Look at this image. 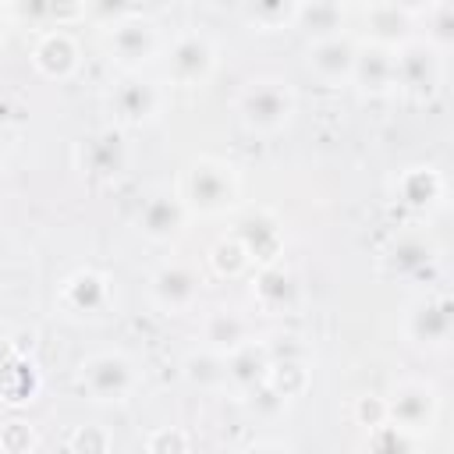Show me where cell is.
<instances>
[{
  "label": "cell",
  "mask_w": 454,
  "mask_h": 454,
  "mask_svg": "<svg viewBox=\"0 0 454 454\" xmlns=\"http://www.w3.org/2000/svg\"><path fill=\"white\" fill-rule=\"evenodd\" d=\"M11 153H14V128L0 121V170L7 167V160H11Z\"/></svg>",
  "instance_id": "cell-36"
},
{
  "label": "cell",
  "mask_w": 454,
  "mask_h": 454,
  "mask_svg": "<svg viewBox=\"0 0 454 454\" xmlns=\"http://www.w3.org/2000/svg\"><path fill=\"white\" fill-rule=\"evenodd\" d=\"M252 298H255V305H259L262 312H273V316H277V312H287V309L298 305L301 284H298L294 270L277 259V262L259 266L255 284H252Z\"/></svg>",
  "instance_id": "cell-23"
},
{
  "label": "cell",
  "mask_w": 454,
  "mask_h": 454,
  "mask_svg": "<svg viewBox=\"0 0 454 454\" xmlns=\"http://www.w3.org/2000/svg\"><path fill=\"white\" fill-rule=\"evenodd\" d=\"M426 25L422 43H429L436 53L447 57V50L454 46V4L447 0H433L426 7H415V25Z\"/></svg>",
  "instance_id": "cell-27"
},
{
  "label": "cell",
  "mask_w": 454,
  "mask_h": 454,
  "mask_svg": "<svg viewBox=\"0 0 454 454\" xmlns=\"http://www.w3.org/2000/svg\"><path fill=\"white\" fill-rule=\"evenodd\" d=\"M365 43L383 46V50H401L404 43L415 39V7L408 4H365L358 7Z\"/></svg>",
  "instance_id": "cell-16"
},
{
  "label": "cell",
  "mask_w": 454,
  "mask_h": 454,
  "mask_svg": "<svg viewBox=\"0 0 454 454\" xmlns=\"http://www.w3.org/2000/svg\"><path fill=\"white\" fill-rule=\"evenodd\" d=\"M231 238H234V241L245 248V255H248L252 262H259V266L277 262V259H280V248H284V227H280L277 213H270V209H262V206L241 213V220L234 223Z\"/></svg>",
  "instance_id": "cell-17"
},
{
  "label": "cell",
  "mask_w": 454,
  "mask_h": 454,
  "mask_svg": "<svg viewBox=\"0 0 454 454\" xmlns=\"http://www.w3.org/2000/svg\"><path fill=\"white\" fill-rule=\"evenodd\" d=\"M351 85L369 99L394 96L397 92V85H394V50H383V46H372V43H358Z\"/></svg>",
  "instance_id": "cell-22"
},
{
  "label": "cell",
  "mask_w": 454,
  "mask_h": 454,
  "mask_svg": "<svg viewBox=\"0 0 454 454\" xmlns=\"http://www.w3.org/2000/svg\"><path fill=\"white\" fill-rule=\"evenodd\" d=\"M223 365H227V390L238 394V397H248V394H255L259 387H266L273 358H270L266 340L255 337V340L234 348L231 355H223Z\"/></svg>",
  "instance_id": "cell-19"
},
{
  "label": "cell",
  "mask_w": 454,
  "mask_h": 454,
  "mask_svg": "<svg viewBox=\"0 0 454 454\" xmlns=\"http://www.w3.org/2000/svg\"><path fill=\"white\" fill-rule=\"evenodd\" d=\"M209 266H213L220 277H241V273L252 266V259H248L245 248L227 234V238H220V241L209 248Z\"/></svg>",
  "instance_id": "cell-31"
},
{
  "label": "cell",
  "mask_w": 454,
  "mask_h": 454,
  "mask_svg": "<svg viewBox=\"0 0 454 454\" xmlns=\"http://www.w3.org/2000/svg\"><path fill=\"white\" fill-rule=\"evenodd\" d=\"M78 64H82V50H78L74 35L64 28L43 32L32 46V67L50 82H67L78 71Z\"/></svg>",
  "instance_id": "cell-20"
},
{
  "label": "cell",
  "mask_w": 454,
  "mask_h": 454,
  "mask_svg": "<svg viewBox=\"0 0 454 454\" xmlns=\"http://www.w3.org/2000/svg\"><path fill=\"white\" fill-rule=\"evenodd\" d=\"M39 390V372L35 362H28L21 351H14L0 365V401L4 404H28Z\"/></svg>",
  "instance_id": "cell-24"
},
{
  "label": "cell",
  "mask_w": 454,
  "mask_h": 454,
  "mask_svg": "<svg viewBox=\"0 0 454 454\" xmlns=\"http://www.w3.org/2000/svg\"><path fill=\"white\" fill-rule=\"evenodd\" d=\"M199 348H209V351H216V355H231L234 348H241V344H248V340H255V326H252V319L245 316V312H238V309H209L206 316H202V323H199Z\"/></svg>",
  "instance_id": "cell-21"
},
{
  "label": "cell",
  "mask_w": 454,
  "mask_h": 454,
  "mask_svg": "<svg viewBox=\"0 0 454 454\" xmlns=\"http://www.w3.org/2000/svg\"><path fill=\"white\" fill-rule=\"evenodd\" d=\"M11 355H14V344H11V340H7L4 333H0V365H4V362H7Z\"/></svg>",
  "instance_id": "cell-38"
},
{
  "label": "cell",
  "mask_w": 454,
  "mask_h": 454,
  "mask_svg": "<svg viewBox=\"0 0 454 454\" xmlns=\"http://www.w3.org/2000/svg\"><path fill=\"white\" fill-rule=\"evenodd\" d=\"M234 114H238V124L248 135L273 138V135H280L294 121L298 92H294V85L284 74H255V78H248L238 89Z\"/></svg>",
  "instance_id": "cell-2"
},
{
  "label": "cell",
  "mask_w": 454,
  "mask_h": 454,
  "mask_svg": "<svg viewBox=\"0 0 454 454\" xmlns=\"http://www.w3.org/2000/svg\"><path fill=\"white\" fill-rule=\"evenodd\" d=\"M145 454H192L188 433L181 426H160L145 436Z\"/></svg>",
  "instance_id": "cell-32"
},
{
  "label": "cell",
  "mask_w": 454,
  "mask_h": 454,
  "mask_svg": "<svg viewBox=\"0 0 454 454\" xmlns=\"http://www.w3.org/2000/svg\"><path fill=\"white\" fill-rule=\"evenodd\" d=\"M216 64H220V46L202 28H181L163 46V74L170 85L199 89L216 74Z\"/></svg>",
  "instance_id": "cell-6"
},
{
  "label": "cell",
  "mask_w": 454,
  "mask_h": 454,
  "mask_svg": "<svg viewBox=\"0 0 454 454\" xmlns=\"http://www.w3.org/2000/svg\"><path fill=\"white\" fill-rule=\"evenodd\" d=\"M11 25H14V21H11V11H7V4H0V43H4V35H7Z\"/></svg>",
  "instance_id": "cell-37"
},
{
  "label": "cell",
  "mask_w": 454,
  "mask_h": 454,
  "mask_svg": "<svg viewBox=\"0 0 454 454\" xmlns=\"http://www.w3.org/2000/svg\"><path fill=\"white\" fill-rule=\"evenodd\" d=\"M188 223V209L177 195V188H156L135 213V227L149 245H170L181 238Z\"/></svg>",
  "instance_id": "cell-15"
},
{
  "label": "cell",
  "mask_w": 454,
  "mask_h": 454,
  "mask_svg": "<svg viewBox=\"0 0 454 454\" xmlns=\"http://www.w3.org/2000/svg\"><path fill=\"white\" fill-rule=\"evenodd\" d=\"M114 301V284L103 270H92V266H82L74 273H67L57 287V305L67 312V316H103Z\"/></svg>",
  "instance_id": "cell-14"
},
{
  "label": "cell",
  "mask_w": 454,
  "mask_h": 454,
  "mask_svg": "<svg viewBox=\"0 0 454 454\" xmlns=\"http://www.w3.org/2000/svg\"><path fill=\"white\" fill-rule=\"evenodd\" d=\"M181 376L199 387V390H227V365H223V355L209 351V348H195L181 358Z\"/></svg>",
  "instance_id": "cell-25"
},
{
  "label": "cell",
  "mask_w": 454,
  "mask_h": 454,
  "mask_svg": "<svg viewBox=\"0 0 454 454\" xmlns=\"http://www.w3.org/2000/svg\"><path fill=\"white\" fill-rule=\"evenodd\" d=\"M443 195H447V184H443V174L433 163L404 167L394 177V202L411 209V213H433L443 202Z\"/></svg>",
  "instance_id": "cell-18"
},
{
  "label": "cell",
  "mask_w": 454,
  "mask_h": 454,
  "mask_svg": "<svg viewBox=\"0 0 454 454\" xmlns=\"http://www.w3.org/2000/svg\"><path fill=\"white\" fill-rule=\"evenodd\" d=\"M401 337L415 351H443L454 337V301L447 291L433 287L415 294L401 312Z\"/></svg>",
  "instance_id": "cell-5"
},
{
  "label": "cell",
  "mask_w": 454,
  "mask_h": 454,
  "mask_svg": "<svg viewBox=\"0 0 454 454\" xmlns=\"http://www.w3.org/2000/svg\"><path fill=\"white\" fill-rule=\"evenodd\" d=\"M383 415L390 426L411 433L415 440L429 436L440 422V390L429 380H397L383 394Z\"/></svg>",
  "instance_id": "cell-8"
},
{
  "label": "cell",
  "mask_w": 454,
  "mask_h": 454,
  "mask_svg": "<svg viewBox=\"0 0 454 454\" xmlns=\"http://www.w3.org/2000/svg\"><path fill=\"white\" fill-rule=\"evenodd\" d=\"M0 454H7V450H4V447H0Z\"/></svg>",
  "instance_id": "cell-39"
},
{
  "label": "cell",
  "mask_w": 454,
  "mask_h": 454,
  "mask_svg": "<svg viewBox=\"0 0 454 454\" xmlns=\"http://www.w3.org/2000/svg\"><path fill=\"white\" fill-rule=\"evenodd\" d=\"M177 195L188 209V216H223L227 209L238 206L241 195V174L231 160L223 156H195L184 163Z\"/></svg>",
  "instance_id": "cell-1"
},
{
  "label": "cell",
  "mask_w": 454,
  "mask_h": 454,
  "mask_svg": "<svg viewBox=\"0 0 454 454\" xmlns=\"http://www.w3.org/2000/svg\"><path fill=\"white\" fill-rule=\"evenodd\" d=\"M78 387L92 404H124L142 387V369L128 351H92L78 362Z\"/></svg>",
  "instance_id": "cell-4"
},
{
  "label": "cell",
  "mask_w": 454,
  "mask_h": 454,
  "mask_svg": "<svg viewBox=\"0 0 454 454\" xmlns=\"http://www.w3.org/2000/svg\"><path fill=\"white\" fill-rule=\"evenodd\" d=\"M355 415H358V422H362L365 429H372V426L387 422V415H383V397H380V394H365V397H358Z\"/></svg>",
  "instance_id": "cell-34"
},
{
  "label": "cell",
  "mask_w": 454,
  "mask_h": 454,
  "mask_svg": "<svg viewBox=\"0 0 454 454\" xmlns=\"http://www.w3.org/2000/svg\"><path fill=\"white\" fill-rule=\"evenodd\" d=\"M35 429H28L25 422H7V426H0V447L7 450V454H28L32 447H35Z\"/></svg>",
  "instance_id": "cell-33"
},
{
  "label": "cell",
  "mask_w": 454,
  "mask_h": 454,
  "mask_svg": "<svg viewBox=\"0 0 454 454\" xmlns=\"http://www.w3.org/2000/svg\"><path fill=\"white\" fill-rule=\"evenodd\" d=\"M238 18L252 32H284L294 28V4L291 0H266V4H241Z\"/></svg>",
  "instance_id": "cell-28"
},
{
  "label": "cell",
  "mask_w": 454,
  "mask_h": 454,
  "mask_svg": "<svg viewBox=\"0 0 454 454\" xmlns=\"http://www.w3.org/2000/svg\"><path fill=\"white\" fill-rule=\"evenodd\" d=\"M106 106H110L114 124L121 131L124 128H149L167 110V85L142 74V71L121 74L106 92Z\"/></svg>",
  "instance_id": "cell-7"
},
{
  "label": "cell",
  "mask_w": 454,
  "mask_h": 454,
  "mask_svg": "<svg viewBox=\"0 0 454 454\" xmlns=\"http://www.w3.org/2000/svg\"><path fill=\"white\" fill-rule=\"evenodd\" d=\"M365 454H419V440L390 422L365 429Z\"/></svg>",
  "instance_id": "cell-29"
},
{
  "label": "cell",
  "mask_w": 454,
  "mask_h": 454,
  "mask_svg": "<svg viewBox=\"0 0 454 454\" xmlns=\"http://www.w3.org/2000/svg\"><path fill=\"white\" fill-rule=\"evenodd\" d=\"M163 28L156 18H149L142 7H135L131 14H124L121 21L103 28V53L110 64L121 67V74H135L145 64H153L156 57H163Z\"/></svg>",
  "instance_id": "cell-3"
},
{
  "label": "cell",
  "mask_w": 454,
  "mask_h": 454,
  "mask_svg": "<svg viewBox=\"0 0 454 454\" xmlns=\"http://www.w3.org/2000/svg\"><path fill=\"white\" fill-rule=\"evenodd\" d=\"M238 454H294V450L287 443H280V440H255V443L241 447Z\"/></svg>",
  "instance_id": "cell-35"
},
{
  "label": "cell",
  "mask_w": 454,
  "mask_h": 454,
  "mask_svg": "<svg viewBox=\"0 0 454 454\" xmlns=\"http://www.w3.org/2000/svg\"><path fill=\"white\" fill-rule=\"evenodd\" d=\"M344 18H348V7L344 4H330V0L294 4V28H305L309 39L344 32Z\"/></svg>",
  "instance_id": "cell-26"
},
{
  "label": "cell",
  "mask_w": 454,
  "mask_h": 454,
  "mask_svg": "<svg viewBox=\"0 0 454 454\" xmlns=\"http://www.w3.org/2000/svg\"><path fill=\"white\" fill-rule=\"evenodd\" d=\"M443 53H436L419 35L394 50V85L408 99H433L443 85Z\"/></svg>",
  "instance_id": "cell-10"
},
{
  "label": "cell",
  "mask_w": 454,
  "mask_h": 454,
  "mask_svg": "<svg viewBox=\"0 0 454 454\" xmlns=\"http://www.w3.org/2000/svg\"><path fill=\"white\" fill-rule=\"evenodd\" d=\"M145 294H149V305L156 312H163V316H184L202 298V277H199V270L192 262L167 259V262H160L149 273Z\"/></svg>",
  "instance_id": "cell-9"
},
{
  "label": "cell",
  "mask_w": 454,
  "mask_h": 454,
  "mask_svg": "<svg viewBox=\"0 0 454 454\" xmlns=\"http://www.w3.org/2000/svg\"><path fill=\"white\" fill-rule=\"evenodd\" d=\"M440 262V248L436 241L419 231V227H408V231H397L383 252H380V266L387 277H397V280H422L436 270Z\"/></svg>",
  "instance_id": "cell-11"
},
{
  "label": "cell",
  "mask_w": 454,
  "mask_h": 454,
  "mask_svg": "<svg viewBox=\"0 0 454 454\" xmlns=\"http://www.w3.org/2000/svg\"><path fill=\"white\" fill-rule=\"evenodd\" d=\"M74 167L89 181H114L128 170V142L121 128H99L74 145Z\"/></svg>",
  "instance_id": "cell-13"
},
{
  "label": "cell",
  "mask_w": 454,
  "mask_h": 454,
  "mask_svg": "<svg viewBox=\"0 0 454 454\" xmlns=\"http://www.w3.org/2000/svg\"><path fill=\"white\" fill-rule=\"evenodd\" d=\"M355 57H358V39L348 32H333L305 43V71L326 89L351 85Z\"/></svg>",
  "instance_id": "cell-12"
},
{
  "label": "cell",
  "mask_w": 454,
  "mask_h": 454,
  "mask_svg": "<svg viewBox=\"0 0 454 454\" xmlns=\"http://www.w3.org/2000/svg\"><path fill=\"white\" fill-rule=\"evenodd\" d=\"M266 387H270L277 397L294 401V397L305 394V387H309V362H273Z\"/></svg>",
  "instance_id": "cell-30"
}]
</instances>
